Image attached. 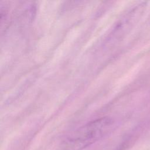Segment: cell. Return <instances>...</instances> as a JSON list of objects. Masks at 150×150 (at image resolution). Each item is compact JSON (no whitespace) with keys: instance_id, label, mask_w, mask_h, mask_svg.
Wrapping results in <instances>:
<instances>
[{"instance_id":"cell-1","label":"cell","mask_w":150,"mask_h":150,"mask_svg":"<svg viewBox=\"0 0 150 150\" xmlns=\"http://www.w3.org/2000/svg\"><path fill=\"white\" fill-rule=\"evenodd\" d=\"M112 124V120L108 117L90 121L71 134L63 142L61 150H81L105 136Z\"/></svg>"}]
</instances>
